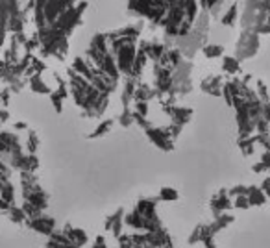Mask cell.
Here are the masks:
<instances>
[{
	"label": "cell",
	"mask_w": 270,
	"mask_h": 248,
	"mask_svg": "<svg viewBox=\"0 0 270 248\" xmlns=\"http://www.w3.org/2000/svg\"><path fill=\"white\" fill-rule=\"evenodd\" d=\"M235 6H232V8H230V13L226 15V19H222V22H224V25H232L233 22V19H235Z\"/></svg>",
	"instance_id": "6da1fadb"
},
{
	"label": "cell",
	"mask_w": 270,
	"mask_h": 248,
	"mask_svg": "<svg viewBox=\"0 0 270 248\" xmlns=\"http://www.w3.org/2000/svg\"><path fill=\"white\" fill-rule=\"evenodd\" d=\"M220 52H222L220 47H208V49H206V54H208V56H218Z\"/></svg>",
	"instance_id": "7a4b0ae2"
}]
</instances>
